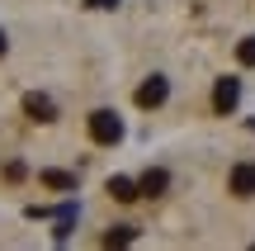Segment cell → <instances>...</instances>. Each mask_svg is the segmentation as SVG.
Listing matches in <instances>:
<instances>
[{
    "mask_svg": "<svg viewBox=\"0 0 255 251\" xmlns=\"http://www.w3.org/2000/svg\"><path fill=\"white\" fill-rule=\"evenodd\" d=\"M165 185H170V171H161V166H151L142 180H137V190H142L146 199H156V195H165Z\"/></svg>",
    "mask_w": 255,
    "mask_h": 251,
    "instance_id": "obj_6",
    "label": "cell"
},
{
    "mask_svg": "<svg viewBox=\"0 0 255 251\" xmlns=\"http://www.w3.org/2000/svg\"><path fill=\"white\" fill-rule=\"evenodd\" d=\"M128 242H137V228H128V223H119V228L104 233V247H128Z\"/></svg>",
    "mask_w": 255,
    "mask_h": 251,
    "instance_id": "obj_10",
    "label": "cell"
},
{
    "mask_svg": "<svg viewBox=\"0 0 255 251\" xmlns=\"http://www.w3.org/2000/svg\"><path fill=\"white\" fill-rule=\"evenodd\" d=\"M227 190H232L237 199H251V195H255V161H241V166H232Z\"/></svg>",
    "mask_w": 255,
    "mask_h": 251,
    "instance_id": "obj_4",
    "label": "cell"
},
{
    "mask_svg": "<svg viewBox=\"0 0 255 251\" xmlns=\"http://www.w3.org/2000/svg\"><path fill=\"white\" fill-rule=\"evenodd\" d=\"M38 180H43L47 190H62V195H71V190H76V176H71V171H43Z\"/></svg>",
    "mask_w": 255,
    "mask_h": 251,
    "instance_id": "obj_8",
    "label": "cell"
},
{
    "mask_svg": "<svg viewBox=\"0 0 255 251\" xmlns=\"http://www.w3.org/2000/svg\"><path fill=\"white\" fill-rule=\"evenodd\" d=\"M90 5H119V0H90Z\"/></svg>",
    "mask_w": 255,
    "mask_h": 251,
    "instance_id": "obj_13",
    "label": "cell"
},
{
    "mask_svg": "<svg viewBox=\"0 0 255 251\" xmlns=\"http://www.w3.org/2000/svg\"><path fill=\"white\" fill-rule=\"evenodd\" d=\"M165 95H170V81H165V76H146L142 85H137V109H161L165 104Z\"/></svg>",
    "mask_w": 255,
    "mask_h": 251,
    "instance_id": "obj_3",
    "label": "cell"
},
{
    "mask_svg": "<svg viewBox=\"0 0 255 251\" xmlns=\"http://www.w3.org/2000/svg\"><path fill=\"white\" fill-rule=\"evenodd\" d=\"M76 218H81V209H76V204H66L62 214H57V228H52V237H57V242H66V237H71Z\"/></svg>",
    "mask_w": 255,
    "mask_h": 251,
    "instance_id": "obj_9",
    "label": "cell"
},
{
    "mask_svg": "<svg viewBox=\"0 0 255 251\" xmlns=\"http://www.w3.org/2000/svg\"><path fill=\"white\" fill-rule=\"evenodd\" d=\"M237 62L241 66H255V38H241V43H237Z\"/></svg>",
    "mask_w": 255,
    "mask_h": 251,
    "instance_id": "obj_11",
    "label": "cell"
},
{
    "mask_svg": "<svg viewBox=\"0 0 255 251\" xmlns=\"http://www.w3.org/2000/svg\"><path fill=\"white\" fill-rule=\"evenodd\" d=\"M5 47H9V38H5V33H0V57H5Z\"/></svg>",
    "mask_w": 255,
    "mask_h": 251,
    "instance_id": "obj_12",
    "label": "cell"
},
{
    "mask_svg": "<svg viewBox=\"0 0 255 251\" xmlns=\"http://www.w3.org/2000/svg\"><path fill=\"white\" fill-rule=\"evenodd\" d=\"M90 142H100V147H119L123 142V119L114 109H90Z\"/></svg>",
    "mask_w": 255,
    "mask_h": 251,
    "instance_id": "obj_1",
    "label": "cell"
},
{
    "mask_svg": "<svg viewBox=\"0 0 255 251\" xmlns=\"http://www.w3.org/2000/svg\"><path fill=\"white\" fill-rule=\"evenodd\" d=\"M24 114H28V119H33V123H52V119H57V104L47 100V95L28 90V95H24Z\"/></svg>",
    "mask_w": 255,
    "mask_h": 251,
    "instance_id": "obj_5",
    "label": "cell"
},
{
    "mask_svg": "<svg viewBox=\"0 0 255 251\" xmlns=\"http://www.w3.org/2000/svg\"><path fill=\"white\" fill-rule=\"evenodd\" d=\"M241 104V81L237 76H218V85H213V114H237Z\"/></svg>",
    "mask_w": 255,
    "mask_h": 251,
    "instance_id": "obj_2",
    "label": "cell"
},
{
    "mask_svg": "<svg viewBox=\"0 0 255 251\" xmlns=\"http://www.w3.org/2000/svg\"><path fill=\"white\" fill-rule=\"evenodd\" d=\"M109 199H119V204H132L137 195H142V190H137V180H128V176H109Z\"/></svg>",
    "mask_w": 255,
    "mask_h": 251,
    "instance_id": "obj_7",
    "label": "cell"
}]
</instances>
